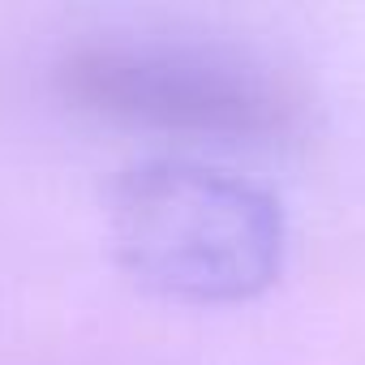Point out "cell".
<instances>
[{"instance_id": "1", "label": "cell", "mask_w": 365, "mask_h": 365, "mask_svg": "<svg viewBox=\"0 0 365 365\" xmlns=\"http://www.w3.org/2000/svg\"><path fill=\"white\" fill-rule=\"evenodd\" d=\"M112 241L133 279L176 301H245L288 250L279 202L215 163L146 159L112 194Z\"/></svg>"}, {"instance_id": "2", "label": "cell", "mask_w": 365, "mask_h": 365, "mask_svg": "<svg viewBox=\"0 0 365 365\" xmlns=\"http://www.w3.org/2000/svg\"><path fill=\"white\" fill-rule=\"evenodd\" d=\"M65 95L116 120L215 133L271 138L292 129L301 95L271 65L202 43L168 39H95L61 61Z\"/></svg>"}]
</instances>
